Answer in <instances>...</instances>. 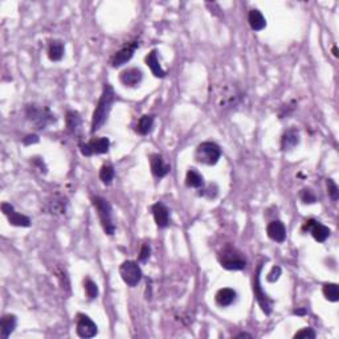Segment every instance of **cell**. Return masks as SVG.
<instances>
[{
  "label": "cell",
  "mask_w": 339,
  "mask_h": 339,
  "mask_svg": "<svg viewBox=\"0 0 339 339\" xmlns=\"http://www.w3.org/2000/svg\"><path fill=\"white\" fill-rule=\"evenodd\" d=\"M115 101V93L113 86L110 84H105L103 90H102L101 98L97 103V107L93 113V118H92V133L98 132L102 127V125L106 122V119L109 117V113L111 110V106Z\"/></svg>",
  "instance_id": "cell-1"
},
{
  "label": "cell",
  "mask_w": 339,
  "mask_h": 339,
  "mask_svg": "<svg viewBox=\"0 0 339 339\" xmlns=\"http://www.w3.org/2000/svg\"><path fill=\"white\" fill-rule=\"evenodd\" d=\"M27 118L34 123L36 129H45L47 126L56 122L55 114L49 110L47 106H38V105H28L26 109Z\"/></svg>",
  "instance_id": "cell-2"
},
{
  "label": "cell",
  "mask_w": 339,
  "mask_h": 339,
  "mask_svg": "<svg viewBox=\"0 0 339 339\" xmlns=\"http://www.w3.org/2000/svg\"><path fill=\"white\" fill-rule=\"evenodd\" d=\"M92 202H93L94 208L97 209L98 216H100L106 235H114L115 225L113 223V212H111L110 203L101 196H94Z\"/></svg>",
  "instance_id": "cell-3"
},
{
  "label": "cell",
  "mask_w": 339,
  "mask_h": 339,
  "mask_svg": "<svg viewBox=\"0 0 339 339\" xmlns=\"http://www.w3.org/2000/svg\"><path fill=\"white\" fill-rule=\"evenodd\" d=\"M219 261L221 267L228 271H241L246 267V260L241 252H238L236 248L227 246L219 254Z\"/></svg>",
  "instance_id": "cell-4"
},
{
  "label": "cell",
  "mask_w": 339,
  "mask_h": 339,
  "mask_svg": "<svg viewBox=\"0 0 339 339\" xmlns=\"http://www.w3.org/2000/svg\"><path fill=\"white\" fill-rule=\"evenodd\" d=\"M221 157V148L213 142H203L198 146L195 151V159L203 165H216Z\"/></svg>",
  "instance_id": "cell-5"
},
{
  "label": "cell",
  "mask_w": 339,
  "mask_h": 339,
  "mask_svg": "<svg viewBox=\"0 0 339 339\" xmlns=\"http://www.w3.org/2000/svg\"><path fill=\"white\" fill-rule=\"evenodd\" d=\"M119 273H121V277L125 281V284L132 286V288L139 284L140 278H142V271L136 261H125L119 268Z\"/></svg>",
  "instance_id": "cell-6"
},
{
  "label": "cell",
  "mask_w": 339,
  "mask_h": 339,
  "mask_svg": "<svg viewBox=\"0 0 339 339\" xmlns=\"http://www.w3.org/2000/svg\"><path fill=\"white\" fill-rule=\"evenodd\" d=\"M242 100V93L236 86H225L219 94V105L223 109H232L237 106Z\"/></svg>",
  "instance_id": "cell-7"
},
{
  "label": "cell",
  "mask_w": 339,
  "mask_h": 339,
  "mask_svg": "<svg viewBox=\"0 0 339 339\" xmlns=\"http://www.w3.org/2000/svg\"><path fill=\"white\" fill-rule=\"evenodd\" d=\"M110 147V140L101 136V138H94L88 143L81 146V154L84 157H92V155H97V154H106L109 151Z\"/></svg>",
  "instance_id": "cell-8"
},
{
  "label": "cell",
  "mask_w": 339,
  "mask_h": 339,
  "mask_svg": "<svg viewBox=\"0 0 339 339\" xmlns=\"http://www.w3.org/2000/svg\"><path fill=\"white\" fill-rule=\"evenodd\" d=\"M261 269H263V265H259L257 271H256V274H254V282H253V293L256 300L261 306V309L265 314L271 313V301L268 298V296L263 292V288H261V284H260V273H261Z\"/></svg>",
  "instance_id": "cell-9"
},
{
  "label": "cell",
  "mask_w": 339,
  "mask_h": 339,
  "mask_svg": "<svg viewBox=\"0 0 339 339\" xmlns=\"http://www.w3.org/2000/svg\"><path fill=\"white\" fill-rule=\"evenodd\" d=\"M98 333L97 325L85 314L77 315V334L81 338H93Z\"/></svg>",
  "instance_id": "cell-10"
},
{
  "label": "cell",
  "mask_w": 339,
  "mask_h": 339,
  "mask_svg": "<svg viewBox=\"0 0 339 339\" xmlns=\"http://www.w3.org/2000/svg\"><path fill=\"white\" fill-rule=\"evenodd\" d=\"M138 47H139V42L138 41H133L130 42V44L125 45L121 51H118L114 56H113V59H111V67H114V68L122 67L123 64H126L129 60L132 59L133 55H134V52H136V49Z\"/></svg>",
  "instance_id": "cell-11"
},
{
  "label": "cell",
  "mask_w": 339,
  "mask_h": 339,
  "mask_svg": "<svg viewBox=\"0 0 339 339\" xmlns=\"http://www.w3.org/2000/svg\"><path fill=\"white\" fill-rule=\"evenodd\" d=\"M302 229L304 231H310L311 232V235H313V237L317 240L318 242H323L326 241L327 237L330 236V229L327 228L326 225L321 224V223H318V221L315 220H307L304 224V227H302Z\"/></svg>",
  "instance_id": "cell-12"
},
{
  "label": "cell",
  "mask_w": 339,
  "mask_h": 339,
  "mask_svg": "<svg viewBox=\"0 0 339 339\" xmlns=\"http://www.w3.org/2000/svg\"><path fill=\"white\" fill-rule=\"evenodd\" d=\"M1 209L4 212V215L8 217V221L12 225H16V227H30L31 220L30 217L24 216L21 213H17L15 211V208L11 205L9 203H3L1 204Z\"/></svg>",
  "instance_id": "cell-13"
},
{
  "label": "cell",
  "mask_w": 339,
  "mask_h": 339,
  "mask_svg": "<svg viewBox=\"0 0 339 339\" xmlns=\"http://www.w3.org/2000/svg\"><path fill=\"white\" fill-rule=\"evenodd\" d=\"M150 166H151L153 174L157 178H163L171 171V166L167 165L159 154H154L150 157Z\"/></svg>",
  "instance_id": "cell-14"
},
{
  "label": "cell",
  "mask_w": 339,
  "mask_h": 339,
  "mask_svg": "<svg viewBox=\"0 0 339 339\" xmlns=\"http://www.w3.org/2000/svg\"><path fill=\"white\" fill-rule=\"evenodd\" d=\"M153 215L155 219V223L159 228H166L170 224V211L165 204L158 202L153 205Z\"/></svg>",
  "instance_id": "cell-15"
},
{
  "label": "cell",
  "mask_w": 339,
  "mask_h": 339,
  "mask_svg": "<svg viewBox=\"0 0 339 339\" xmlns=\"http://www.w3.org/2000/svg\"><path fill=\"white\" fill-rule=\"evenodd\" d=\"M67 207H68V200L64 196L53 195L47 202V211L52 215H63L67 212Z\"/></svg>",
  "instance_id": "cell-16"
},
{
  "label": "cell",
  "mask_w": 339,
  "mask_h": 339,
  "mask_svg": "<svg viewBox=\"0 0 339 339\" xmlns=\"http://www.w3.org/2000/svg\"><path fill=\"white\" fill-rule=\"evenodd\" d=\"M142 77H143V74L140 72V69L130 68L126 69V70H123V72L121 73L119 80H121V82H122L125 86L134 88V86H136V85L142 81Z\"/></svg>",
  "instance_id": "cell-17"
},
{
  "label": "cell",
  "mask_w": 339,
  "mask_h": 339,
  "mask_svg": "<svg viewBox=\"0 0 339 339\" xmlns=\"http://www.w3.org/2000/svg\"><path fill=\"white\" fill-rule=\"evenodd\" d=\"M268 236L277 242H284L286 238V228H285L284 223L280 220H274L268 224L267 228Z\"/></svg>",
  "instance_id": "cell-18"
},
{
  "label": "cell",
  "mask_w": 339,
  "mask_h": 339,
  "mask_svg": "<svg viewBox=\"0 0 339 339\" xmlns=\"http://www.w3.org/2000/svg\"><path fill=\"white\" fill-rule=\"evenodd\" d=\"M236 292L231 288H224L220 289L219 292L216 293L215 296V300H216V304L221 307H225V306L232 305L235 300H236Z\"/></svg>",
  "instance_id": "cell-19"
},
{
  "label": "cell",
  "mask_w": 339,
  "mask_h": 339,
  "mask_svg": "<svg viewBox=\"0 0 339 339\" xmlns=\"http://www.w3.org/2000/svg\"><path fill=\"white\" fill-rule=\"evenodd\" d=\"M17 319L15 315L7 314L1 318V323H0V331H1V338H8L9 335L12 334L15 327H16Z\"/></svg>",
  "instance_id": "cell-20"
},
{
  "label": "cell",
  "mask_w": 339,
  "mask_h": 339,
  "mask_svg": "<svg viewBox=\"0 0 339 339\" xmlns=\"http://www.w3.org/2000/svg\"><path fill=\"white\" fill-rule=\"evenodd\" d=\"M146 64H147L148 68L151 69V72H153L154 76L161 77V78L166 77V72L161 68V64L158 61L157 51H151L147 56H146Z\"/></svg>",
  "instance_id": "cell-21"
},
{
  "label": "cell",
  "mask_w": 339,
  "mask_h": 339,
  "mask_svg": "<svg viewBox=\"0 0 339 339\" xmlns=\"http://www.w3.org/2000/svg\"><path fill=\"white\" fill-rule=\"evenodd\" d=\"M248 20H249L250 28L253 31H263L267 27V20L259 9H250Z\"/></svg>",
  "instance_id": "cell-22"
},
{
  "label": "cell",
  "mask_w": 339,
  "mask_h": 339,
  "mask_svg": "<svg viewBox=\"0 0 339 339\" xmlns=\"http://www.w3.org/2000/svg\"><path fill=\"white\" fill-rule=\"evenodd\" d=\"M300 143V136L296 130H288L282 136V139H281V148L284 151H289Z\"/></svg>",
  "instance_id": "cell-23"
},
{
  "label": "cell",
  "mask_w": 339,
  "mask_h": 339,
  "mask_svg": "<svg viewBox=\"0 0 339 339\" xmlns=\"http://www.w3.org/2000/svg\"><path fill=\"white\" fill-rule=\"evenodd\" d=\"M81 126L80 114L74 110H69L67 113V129L70 134H76Z\"/></svg>",
  "instance_id": "cell-24"
},
{
  "label": "cell",
  "mask_w": 339,
  "mask_h": 339,
  "mask_svg": "<svg viewBox=\"0 0 339 339\" xmlns=\"http://www.w3.org/2000/svg\"><path fill=\"white\" fill-rule=\"evenodd\" d=\"M48 56L52 61H60L64 56V44L60 40H53L49 44Z\"/></svg>",
  "instance_id": "cell-25"
},
{
  "label": "cell",
  "mask_w": 339,
  "mask_h": 339,
  "mask_svg": "<svg viewBox=\"0 0 339 339\" xmlns=\"http://www.w3.org/2000/svg\"><path fill=\"white\" fill-rule=\"evenodd\" d=\"M186 184L187 187H192V188H202L204 186L203 176L196 170L191 169L186 175Z\"/></svg>",
  "instance_id": "cell-26"
},
{
  "label": "cell",
  "mask_w": 339,
  "mask_h": 339,
  "mask_svg": "<svg viewBox=\"0 0 339 339\" xmlns=\"http://www.w3.org/2000/svg\"><path fill=\"white\" fill-rule=\"evenodd\" d=\"M154 126V115L147 114L143 115L142 118L139 119V122L136 125V132L139 133L140 136H146L148 133L153 130Z\"/></svg>",
  "instance_id": "cell-27"
},
{
  "label": "cell",
  "mask_w": 339,
  "mask_h": 339,
  "mask_svg": "<svg viewBox=\"0 0 339 339\" xmlns=\"http://www.w3.org/2000/svg\"><path fill=\"white\" fill-rule=\"evenodd\" d=\"M114 169L111 167V166L109 165H105L102 166L101 170H100V179L102 180V183L103 184H106V186H109L111 182H113V179H114Z\"/></svg>",
  "instance_id": "cell-28"
},
{
  "label": "cell",
  "mask_w": 339,
  "mask_h": 339,
  "mask_svg": "<svg viewBox=\"0 0 339 339\" xmlns=\"http://www.w3.org/2000/svg\"><path fill=\"white\" fill-rule=\"evenodd\" d=\"M323 294L327 300L331 302H337L339 300V290L337 284H325L323 285Z\"/></svg>",
  "instance_id": "cell-29"
},
{
  "label": "cell",
  "mask_w": 339,
  "mask_h": 339,
  "mask_svg": "<svg viewBox=\"0 0 339 339\" xmlns=\"http://www.w3.org/2000/svg\"><path fill=\"white\" fill-rule=\"evenodd\" d=\"M85 285V292H86V296H88V298L89 300H94V298H97L98 296V288H97V284L96 282H93L92 280H89V278H86L84 282Z\"/></svg>",
  "instance_id": "cell-30"
},
{
  "label": "cell",
  "mask_w": 339,
  "mask_h": 339,
  "mask_svg": "<svg viewBox=\"0 0 339 339\" xmlns=\"http://www.w3.org/2000/svg\"><path fill=\"white\" fill-rule=\"evenodd\" d=\"M327 190H329V195L334 202H337L339 198V191L338 187L335 184V182L333 179H327Z\"/></svg>",
  "instance_id": "cell-31"
},
{
  "label": "cell",
  "mask_w": 339,
  "mask_h": 339,
  "mask_svg": "<svg viewBox=\"0 0 339 339\" xmlns=\"http://www.w3.org/2000/svg\"><path fill=\"white\" fill-rule=\"evenodd\" d=\"M301 199L304 203L306 204H313L317 202V198H315V195H314L313 192H311V190H307V188H305V190H302L301 192Z\"/></svg>",
  "instance_id": "cell-32"
},
{
  "label": "cell",
  "mask_w": 339,
  "mask_h": 339,
  "mask_svg": "<svg viewBox=\"0 0 339 339\" xmlns=\"http://www.w3.org/2000/svg\"><path fill=\"white\" fill-rule=\"evenodd\" d=\"M294 338H315V333L311 329H304V330L298 331Z\"/></svg>",
  "instance_id": "cell-33"
},
{
  "label": "cell",
  "mask_w": 339,
  "mask_h": 339,
  "mask_svg": "<svg viewBox=\"0 0 339 339\" xmlns=\"http://www.w3.org/2000/svg\"><path fill=\"white\" fill-rule=\"evenodd\" d=\"M281 274V268L280 267H274L271 269V271L268 274V281L269 282H274V281L278 280V277Z\"/></svg>",
  "instance_id": "cell-34"
},
{
  "label": "cell",
  "mask_w": 339,
  "mask_h": 339,
  "mask_svg": "<svg viewBox=\"0 0 339 339\" xmlns=\"http://www.w3.org/2000/svg\"><path fill=\"white\" fill-rule=\"evenodd\" d=\"M150 246L147 245V244H144L143 246H142V249H140V254H139V261H142V263H144L146 260L150 257Z\"/></svg>",
  "instance_id": "cell-35"
},
{
  "label": "cell",
  "mask_w": 339,
  "mask_h": 339,
  "mask_svg": "<svg viewBox=\"0 0 339 339\" xmlns=\"http://www.w3.org/2000/svg\"><path fill=\"white\" fill-rule=\"evenodd\" d=\"M38 142V136H34V134H32V136H27L24 139H23V143L24 144H32V143H37Z\"/></svg>",
  "instance_id": "cell-36"
},
{
  "label": "cell",
  "mask_w": 339,
  "mask_h": 339,
  "mask_svg": "<svg viewBox=\"0 0 339 339\" xmlns=\"http://www.w3.org/2000/svg\"><path fill=\"white\" fill-rule=\"evenodd\" d=\"M236 338H252L249 334H245V333H241V334L236 335Z\"/></svg>",
  "instance_id": "cell-37"
},
{
  "label": "cell",
  "mask_w": 339,
  "mask_h": 339,
  "mask_svg": "<svg viewBox=\"0 0 339 339\" xmlns=\"http://www.w3.org/2000/svg\"><path fill=\"white\" fill-rule=\"evenodd\" d=\"M294 314H298V315H304V314H306V311L305 310L298 309V310H294Z\"/></svg>",
  "instance_id": "cell-38"
},
{
  "label": "cell",
  "mask_w": 339,
  "mask_h": 339,
  "mask_svg": "<svg viewBox=\"0 0 339 339\" xmlns=\"http://www.w3.org/2000/svg\"><path fill=\"white\" fill-rule=\"evenodd\" d=\"M333 53H334L335 57H338V49H337V47L333 48Z\"/></svg>",
  "instance_id": "cell-39"
}]
</instances>
